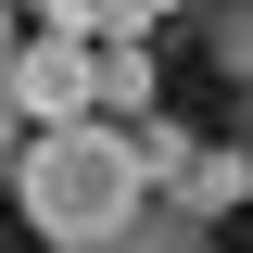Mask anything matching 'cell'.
Returning a JSON list of instances; mask_svg holds the SVG:
<instances>
[{"label":"cell","instance_id":"obj_3","mask_svg":"<svg viewBox=\"0 0 253 253\" xmlns=\"http://www.w3.org/2000/svg\"><path fill=\"white\" fill-rule=\"evenodd\" d=\"M152 190H165V203H190V215L215 228L228 203H241V190H253V139H190V165H165Z\"/></svg>","mask_w":253,"mask_h":253},{"label":"cell","instance_id":"obj_5","mask_svg":"<svg viewBox=\"0 0 253 253\" xmlns=\"http://www.w3.org/2000/svg\"><path fill=\"white\" fill-rule=\"evenodd\" d=\"M89 114H152V51L139 38H89Z\"/></svg>","mask_w":253,"mask_h":253},{"label":"cell","instance_id":"obj_1","mask_svg":"<svg viewBox=\"0 0 253 253\" xmlns=\"http://www.w3.org/2000/svg\"><path fill=\"white\" fill-rule=\"evenodd\" d=\"M0 190L26 203V228L51 253H89L152 177H139V139H126L114 114H63V126H38V139H13V177Z\"/></svg>","mask_w":253,"mask_h":253},{"label":"cell","instance_id":"obj_6","mask_svg":"<svg viewBox=\"0 0 253 253\" xmlns=\"http://www.w3.org/2000/svg\"><path fill=\"white\" fill-rule=\"evenodd\" d=\"M203 51H215V76L253 89V0H215V13H203Z\"/></svg>","mask_w":253,"mask_h":253},{"label":"cell","instance_id":"obj_8","mask_svg":"<svg viewBox=\"0 0 253 253\" xmlns=\"http://www.w3.org/2000/svg\"><path fill=\"white\" fill-rule=\"evenodd\" d=\"M26 13H51V26H89V0H26Z\"/></svg>","mask_w":253,"mask_h":253},{"label":"cell","instance_id":"obj_4","mask_svg":"<svg viewBox=\"0 0 253 253\" xmlns=\"http://www.w3.org/2000/svg\"><path fill=\"white\" fill-rule=\"evenodd\" d=\"M89 253H215V228L190 215V203H165V190H139V203H126Z\"/></svg>","mask_w":253,"mask_h":253},{"label":"cell","instance_id":"obj_2","mask_svg":"<svg viewBox=\"0 0 253 253\" xmlns=\"http://www.w3.org/2000/svg\"><path fill=\"white\" fill-rule=\"evenodd\" d=\"M63 114H89V26L13 38V126H63Z\"/></svg>","mask_w":253,"mask_h":253},{"label":"cell","instance_id":"obj_7","mask_svg":"<svg viewBox=\"0 0 253 253\" xmlns=\"http://www.w3.org/2000/svg\"><path fill=\"white\" fill-rule=\"evenodd\" d=\"M0 177H13V0H0Z\"/></svg>","mask_w":253,"mask_h":253}]
</instances>
